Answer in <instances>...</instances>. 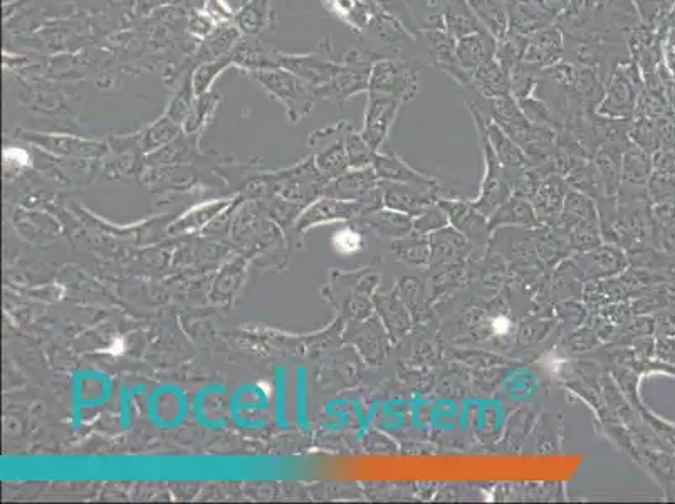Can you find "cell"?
Masks as SVG:
<instances>
[{
    "label": "cell",
    "mask_w": 675,
    "mask_h": 504,
    "mask_svg": "<svg viewBox=\"0 0 675 504\" xmlns=\"http://www.w3.org/2000/svg\"><path fill=\"white\" fill-rule=\"evenodd\" d=\"M422 64L412 59L382 58L370 73L367 95L388 96L402 103L412 101L419 91Z\"/></svg>",
    "instance_id": "6da1fadb"
},
{
    "label": "cell",
    "mask_w": 675,
    "mask_h": 504,
    "mask_svg": "<svg viewBox=\"0 0 675 504\" xmlns=\"http://www.w3.org/2000/svg\"><path fill=\"white\" fill-rule=\"evenodd\" d=\"M375 59L365 53L362 48L351 49L341 61L338 73L330 83L321 86L316 91V98L325 100L345 101L351 96L368 93L370 73Z\"/></svg>",
    "instance_id": "7a4b0ae2"
},
{
    "label": "cell",
    "mask_w": 675,
    "mask_h": 504,
    "mask_svg": "<svg viewBox=\"0 0 675 504\" xmlns=\"http://www.w3.org/2000/svg\"><path fill=\"white\" fill-rule=\"evenodd\" d=\"M639 66L634 59L618 64L605 84V96L597 113L612 120H628L634 115L639 91Z\"/></svg>",
    "instance_id": "3957f363"
},
{
    "label": "cell",
    "mask_w": 675,
    "mask_h": 504,
    "mask_svg": "<svg viewBox=\"0 0 675 504\" xmlns=\"http://www.w3.org/2000/svg\"><path fill=\"white\" fill-rule=\"evenodd\" d=\"M247 74L269 95L283 101L291 113H294V111L299 115L306 113L313 105L314 98H316V91L311 84L306 83L304 79L299 78L288 69L281 68V66L249 71Z\"/></svg>",
    "instance_id": "277c9868"
},
{
    "label": "cell",
    "mask_w": 675,
    "mask_h": 504,
    "mask_svg": "<svg viewBox=\"0 0 675 504\" xmlns=\"http://www.w3.org/2000/svg\"><path fill=\"white\" fill-rule=\"evenodd\" d=\"M279 66L288 69L306 83L311 84L314 90L330 83L333 76L338 73L341 63L331 58V48L309 54H283L279 53Z\"/></svg>",
    "instance_id": "5b68a950"
},
{
    "label": "cell",
    "mask_w": 675,
    "mask_h": 504,
    "mask_svg": "<svg viewBox=\"0 0 675 504\" xmlns=\"http://www.w3.org/2000/svg\"><path fill=\"white\" fill-rule=\"evenodd\" d=\"M563 58H565V36L556 24L529 34L528 46L524 51V64L545 71L561 63Z\"/></svg>",
    "instance_id": "8992f818"
},
{
    "label": "cell",
    "mask_w": 675,
    "mask_h": 504,
    "mask_svg": "<svg viewBox=\"0 0 675 504\" xmlns=\"http://www.w3.org/2000/svg\"><path fill=\"white\" fill-rule=\"evenodd\" d=\"M509 31L529 36L553 26L558 14L548 0H508Z\"/></svg>",
    "instance_id": "52a82bcc"
},
{
    "label": "cell",
    "mask_w": 675,
    "mask_h": 504,
    "mask_svg": "<svg viewBox=\"0 0 675 504\" xmlns=\"http://www.w3.org/2000/svg\"><path fill=\"white\" fill-rule=\"evenodd\" d=\"M496 49H498V39L486 29L472 32L456 42L457 59L462 69L471 78L484 64L489 63L496 56Z\"/></svg>",
    "instance_id": "ba28073f"
},
{
    "label": "cell",
    "mask_w": 675,
    "mask_h": 504,
    "mask_svg": "<svg viewBox=\"0 0 675 504\" xmlns=\"http://www.w3.org/2000/svg\"><path fill=\"white\" fill-rule=\"evenodd\" d=\"M402 101L388 96L368 95L367 116L363 137L378 147L387 138L393 121L397 118Z\"/></svg>",
    "instance_id": "9c48e42d"
},
{
    "label": "cell",
    "mask_w": 675,
    "mask_h": 504,
    "mask_svg": "<svg viewBox=\"0 0 675 504\" xmlns=\"http://www.w3.org/2000/svg\"><path fill=\"white\" fill-rule=\"evenodd\" d=\"M466 90L474 91L484 98H501V96L513 95L509 71L504 68L503 64L499 63L496 56L472 76L471 84L466 86Z\"/></svg>",
    "instance_id": "30bf717a"
},
{
    "label": "cell",
    "mask_w": 675,
    "mask_h": 504,
    "mask_svg": "<svg viewBox=\"0 0 675 504\" xmlns=\"http://www.w3.org/2000/svg\"><path fill=\"white\" fill-rule=\"evenodd\" d=\"M242 32L237 29L236 24H220L215 27L214 31L210 32L209 36L204 37V41L200 42L199 49L195 53V63L197 66L202 63H210V61H217V59L227 58L231 56L232 51L236 49L237 44L241 41Z\"/></svg>",
    "instance_id": "8fae6325"
},
{
    "label": "cell",
    "mask_w": 675,
    "mask_h": 504,
    "mask_svg": "<svg viewBox=\"0 0 675 504\" xmlns=\"http://www.w3.org/2000/svg\"><path fill=\"white\" fill-rule=\"evenodd\" d=\"M482 26L501 41L509 32L508 0H466Z\"/></svg>",
    "instance_id": "7c38bea8"
},
{
    "label": "cell",
    "mask_w": 675,
    "mask_h": 504,
    "mask_svg": "<svg viewBox=\"0 0 675 504\" xmlns=\"http://www.w3.org/2000/svg\"><path fill=\"white\" fill-rule=\"evenodd\" d=\"M444 24L447 32L456 41H459L462 37L469 36L472 32L486 29V27L482 26L481 21L477 19L476 14L472 12L466 0H447V6H445L444 11Z\"/></svg>",
    "instance_id": "4fadbf2b"
},
{
    "label": "cell",
    "mask_w": 675,
    "mask_h": 504,
    "mask_svg": "<svg viewBox=\"0 0 675 504\" xmlns=\"http://www.w3.org/2000/svg\"><path fill=\"white\" fill-rule=\"evenodd\" d=\"M273 17L271 0H247L246 4L236 12L234 24L246 36L261 34Z\"/></svg>",
    "instance_id": "5bb4252c"
},
{
    "label": "cell",
    "mask_w": 675,
    "mask_h": 504,
    "mask_svg": "<svg viewBox=\"0 0 675 504\" xmlns=\"http://www.w3.org/2000/svg\"><path fill=\"white\" fill-rule=\"evenodd\" d=\"M526 46H528V36L509 31L501 41H498L496 58L499 59V63L503 64L504 68L511 71L516 64L523 61Z\"/></svg>",
    "instance_id": "9a60e30c"
},
{
    "label": "cell",
    "mask_w": 675,
    "mask_h": 504,
    "mask_svg": "<svg viewBox=\"0 0 675 504\" xmlns=\"http://www.w3.org/2000/svg\"><path fill=\"white\" fill-rule=\"evenodd\" d=\"M232 64H234V61H232L231 54L227 58L195 66L194 73H192V84H194L195 95L200 96L209 93L210 88L214 86L215 79L219 78L220 74L224 73L225 69L232 66Z\"/></svg>",
    "instance_id": "2e32d148"
},
{
    "label": "cell",
    "mask_w": 675,
    "mask_h": 504,
    "mask_svg": "<svg viewBox=\"0 0 675 504\" xmlns=\"http://www.w3.org/2000/svg\"><path fill=\"white\" fill-rule=\"evenodd\" d=\"M382 165L385 168V172L390 174V177L402 180L405 184L417 187V189L427 190L434 185V180H430L429 177H424L419 172H415L414 168L409 167L402 160H398L397 157L382 158Z\"/></svg>",
    "instance_id": "e0dca14e"
},
{
    "label": "cell",
    "mask_w": 675,
    "mask_h": 504,
    "mask_svg": "<svg viewBox=\"0 0 675 504\" xmlns=\"http://www.w3.org/2000/svg\"><path fill=\"white\" fill-rule=\"evenodd\" d=\"M197 98L194 91V84H192V73L180 83L178 90L175 91L168 113L173 116H184L189 113L194 106V100Z\"/></svg>",
    "instance_id": "ac0fdd59"
},
{
    "label": "cell",
    "mask_w": 675,
    "mask_h": 504,
    "mask_svg": "<svg viewBox=\"0 0 675 504\" xmlns=\"http://www.w3.org/2000/svg\"><path fill=\"white\" fill-rule=\"evenodd\" d=\"M333 244H335L336 251L341 252V254H351L360 247V237L350 229H345V231L336 234Z\"/></svg>",
    "instance_id": "d6986e66"
},
{
    "label": "cell",
    "mask_w": 675,
    "mask_h": 504,
    "mask_svg": "<svg viewBox=\"0 0 675 504\" xmlns=\"http://www.w3.org/2000/svg\"><path fill=\"white\" fill-rule=\"evenodd\" d=\"M4 158H6L7 163H16V165H29L31 163L29 153L26 150H21V148H7L4 152Z\"/></svg>",
    "instance_id": "ffe728a7"
}]
</instances>
